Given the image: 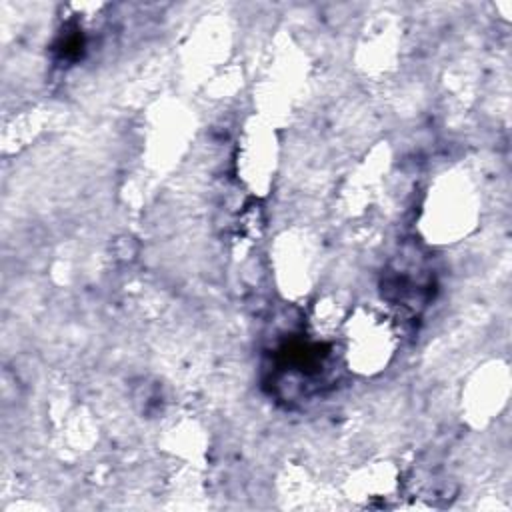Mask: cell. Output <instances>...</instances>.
Returning <instances> with one entry per match:
<instances>
[{
    "instance_id": "obj_1",
    "label": "cell",
    "mask_w": 512,
    "mask_h": 512,
    "mask_svg": "<svg viewBox=\"0 0 512 512\" xmlns=\"http://www.w3.org/2000/svg\"><path fill=\"white\" fill-rule=\"evenodd\" d=\"M346 358L354 370L372 374L382 370L394 354L396 332L386 312L368 308L350 314L344 328Z\"/></svg>"
}]
</instances>
